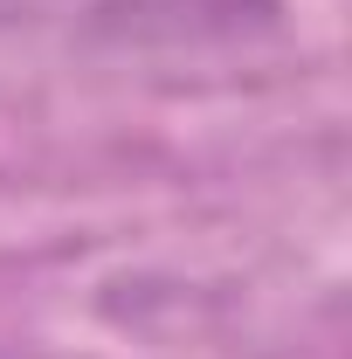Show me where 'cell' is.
<instances>
[{
    "mask_svg": "<svg viewBox=\"0 0 352 359\" xmlns=\"http://www.w3.org/2000/svg\"><path fill=\"white\" fill-rule=\"evenodd\" d=\"M283 0H0V35H28L55 48H235L276 35Z\"/></svg>",
    "mask_w": 352,
    "mask_h": 359,
    "instance_id": "cell-1",
    "label": "cell"
}]
</instances>
